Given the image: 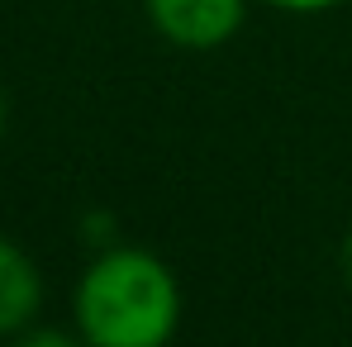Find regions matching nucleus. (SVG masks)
Instances as JSON below:
<instances>
[{
	"label": "nucleus",
	"mask_w": 352,
	"mask_h": 347,
	"mask_svg": "<svg viewBox=\"0 0 352 347\" xmlns=\"http://www.w3.org/2000/svg\"><path fill=\"white\" fill-rule=\"evenodd\" d=\"M72 328L86 347H167L181 328V281L157 252L115 243L76 276Z\"/></svg>",
	"instance_id": "nucleus-1"
},
{
	"label": "nucleus",
	"mask_w": 352,
	"mask_h": 347,
	"mask_svg": "<svg viewBox=\"0 0 352 347\" xmlns=\"http://www.w3.org/2000/svg\"><path fill=\"white\" fill-rule=\"evenodd\" d=\"M262 5H272V10H281V14H324V10H333V5H343V0H262Z\"/></svg>",
	"instance_id": "nucleus-5"
},
{
	"label": "nucleus",
	"mask_w": 352,
	"mask_h": 347,
	"mask_svg": "<svg viewBox=\"0 0 352 347\" xmlns=\"http://www.w3.org/2000/svg\"><path fill=\"white\" fill-rule=\"evenodd\" d=\"M5 119H10V100H5V91H0V128H5Z\"/></svg>",
	"instance_id": "nucleus-7"
},
{
	"label": "nucleus",
	"mask_w": 352,
	"mask_h": 347,
	"mask_svg": "<svg viewBox=\"0 0 352 347\" xmlns=\"http://www.w3.org/2000/svg\"><path fill=\"white\" fill-rule=\"evenodd\" d=\"M10 347H86L76 328H48V324H29L24 333H14Z\"/></svg>",
	"instance_id": "nucleus-4"
},
{
	"label": "nucleus",
	"mask_w": 352,
	"mask_h": 347,
	"mask_svg": "<svg viewBox=\"0 0 352 347\" xmlns=\"http://www.w3.org/2000/svg\"><path fill=\"white\" fill-rule=\"evenodd\" d=\"M248 5L252 0H143V14L172 48L214 53L243 29Z\"/></svg>",
	"instance_id": "nucleus-2"
},
{
	"label": "nucleus",
	"mask_w": 352,
	"mask_h": 347,
	"mask_svg": "<svg viewBox=\"0 0 352 347\" xmlns=\"http://www.w3.org/2000/svg\"><path fill=\"white\" fill-rule=\"evenodd\" d=\"M38 309H43L38 262L10 233H0V338H14L29 324H38Z\"/></svg>",
	"instance_id": "nucleus-3"
},
{
	"label": "nucleus",
	"mask_w": 352,
	"mask_h": 347,
	"mask_svg": "<svg viewBox=\"0 0 352 347\" xmlns=\"http://www.w3.org/2000/svg\"><path fill=\"white\" fill-rule=\"evenodd\" d=\"M338 267H343V276H348V286H352V233L343 238V247H338Z\"/></svg>",
	"instance_id": "nucleus-6"
}]
</instances>
